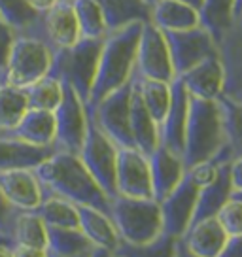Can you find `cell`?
<instances>
[{
    "label": "cell",
    "mask_w": 242,
    "mask_h": 257,
    "mask_svg": "<svg viewBox=\"0 0 242 257\" xmlns=\"http://www.w3.org/2000/svg\"><path fill=\"white\" fill-rule=\"evenodd\" d=\"M53 115H55V148L59 152L78 155L87 133V110L83 100L68 83H63V98L53 110Z\"/></svg>",
    "instance_id": "cell-9"
},
{
    "label": "cell",
    "mask_w": 242,
    "mask_h": 257,
    "mask_svg": "<svg viewBox=\"0 0 242 257\" xmlns=\"http://www.w3.org/2000/svg\"><path fill=\"white\" fill-rule=\"evenodd\" d=\"M31 6H33L36 12H40V14H44V12H48L51 6H55L59 0H27Z\"/></svg>",
    "instance_id": "cell-46"
},
{
    "label": "cell",
    "mask_w": 242,
    "mask_h": 257,
    "mask_svg": "<svg viewBox=\"0 0 242 257\" xmlns=\"http://www.w3.org/2000/svg\"><path fill=\"white\" fill-rule=\"evenodd\" d=\"M187 110H189V93L184 81L176 76L170 81L169 110H167L163 123L159 125V144L176 155H184Z\"/></svg>",
    "instance_id": "cell-14"
},
{
    "label": "cell",
    "mask_w": 242,
    "mask_h": 257,
    "mask_svg": "<svg viewBox=\"0 0 242 257\" xmlns=\"http://www.w3.org/2000/svg\"><path fill=\"white\" fill-rule=\"evenodd\" d=\"M218 257H242V234L240 236H229Z\"/></svg>",
    "instance_id": "cell-43"
},
{
    "label": "cell",
    "mask_w": 242,
    "mask_h": 257,
    "mask_svg": "<svg viewBox=\"0 0 242 257\" xmlns=\"http://www.w3.org/2000/svg\"><path fill=\"white\" fill-rule=\"evenodd\" d=\"M19 210H16L8 201L6 197L0 191V233L6 234L12 238V229H14V221H16V216Z\"/></svg>",
    "instance_id": "cell-42"
},
{
    "label": "cell",
    "mask_w": 242,
    "mask_h": 257,
    "mask_svg": "<svg viewBox=\"0 0 242 257\" xmlns=\"http://www.w3.org/2000/svg\"><path fill=\"white\" fill-rule=\"evenodd\" d=\"M131 91H133V78L125 85L108 93L93 110L85 108L93 115L98 128L117 148H135L131 133Z\"/></svg>",
    "instance_id": "cell-8"
},
{
    "label": "cell",
    "mask_w": 242,
    "mask_h": 257,
    "mask_svg": "<svg viewBox=\"0 0 242 257\" xmlns=\"http://www.w3.org/2000/svg\"><path fill=\"white\" fill-rule=\"evenodd\" d=\"M0 191L16 210H36L44 189L31 169L0 170Z\"/></svg>",
    "instance_id": "cell-17"
},
{
    "label": "cell",
    "mask_w": 242,
    "mask_h": 257,
    "mask_svg": "<svg viewBox=\"0 0 242 257\" xmlns=\"http://www.w3.org/2000/svg\"><path fill=\"white\" fill-rule=\"evenodd\" d=\"M150 23L161 31H184L199 25V14L180 0H157L152 6Z\"/></svg>",
    "instance_id": "cell-29"
},
{
    "label": "cell",
    "mask_w": 242,
    "mask_h": 257,
    "mask_svg": "<svg viewBox=\"0 0 242 257\" xmlns=\"http://www.w3.org/2000/svg\"><path fill=\"white\" fill-rule=\"evenodd\" d=\"M104 38H80L74 46L53 51L49 76L68 83L87 104L97 76L98 59Z\"/></svg>",
    "instance_id": "cell-4"
},
{
    "label": "cell",
    "mask_w": 242,
    "mask_h": 257,
    "mask_svg": "<svg viewBox=\"0 0 242 257\" xmlns=\"http://www.w3.org/2000/svg\"><path fill=\"white\" fill-rule=\"evenodd\" d=\"M33 170L42 184L44 195H57L74 204L93 206L108 214L110 199L85 169L80 155L57 150L49 159Z\"/></svg>",
    "instance_id": "cell-1"
},
{
    "label": "cell",
    "mask_w": 242,
    "mask_h": 257,
    "mask_svg": "<svg viewBox=\"0 0 242 257\" xmlns=\"http://www.w3.org/2000/svg\"><path fill=\"white\" fill-rule=\"evenodd\" d=\"M240 16H242V14H240Z\"/></svg>",
    "instance_id": "cell-57"
},
{
    "label": "cell",
    "mask_w": 242,
    "mask_h": 257,
    "mask_svg": "<svg viewBox=\"0 0 242 257\" xmlns=\"http://www.w3.org/2000/svg\"><path fill=\"white\" fill-rule=\"evenodd\" d=\"M218 169H219L218 163L208 159V161H201V163H197L193 167H189V169L186 170V174L189 176V180L201 189V187H206V185H210L216 180Z\"/></svg>",
    "instance_id": "cell-40"
},
{
    "label": "cell",
    "mask_w": 242,
    "mask_h": 257,
    "mask_svg": "<svg viewBox=\"0 0 242 257\" xmlns=\"http://www.w3.org/2000/svg\"><path fill=\"white\" fill-rule=\"evenodd\" d=\"M0 17L14 29L16 36H33L42 40V14L27 0H0Z\"/></svg>",
    "instance_id": "cell-28"
},
{
    "label": "cell",
    "mask_w": 242,
    "mask_h": 257,
    "mask_svg": "<svg viewBox=\"0 0 242 257\" xmlns=\"http://www.w3.org/2000/svg\"><path fill=\"white\" fill-rule=\"evenodd\" d=\"M163 34L169 46L176 76L187 72L197 63H201L202 59L218 53V44L201 25H195L184 31H163Z\"/></svg>",
    "instance_id": "cell-11"
},
{
    "label": "cell",
    "mask_w": 242,
    "mask_h": 257,
    "mask_svg": "<svg viewBox=\"0 0 242 257\" xmlns=\"http://www.w3.org/2000/svg\"><path fill=\"white\" fill-rule=\"evenodd\" d=\"M76 208H78L80 231L87 236L93 246L112 249V251L119 246L121 238L108 214L83 204H76Z\"/></svg>",
    "instance_id": "cell-25"
},
{
    "label": "cell",
    "mask_w": 242,
    "mask_h": 257,
    "mask_svg": "<svg viewBox=\"0 0 242 257\" xmlns=\"http://www.w3.org/2000/svg\"><path fill=\"white\" fill-rule=\"evenodd\" d=\"M46 227H65V229H80L78 208L76 204L57 195H44L38 208L34 210Z\"/></svg>",
    "instance_id": "cell-33"
},
{
    "label": "cell",
    "mask_w": 242,
    "mask_h": 257,
    "mask_svg": "<svg viewBox=\"0 0 242 257\" xmlns=\"http://www.w3.org/2000/svg\"><path fill=\"white\" fill-rule=\"evenodd\" d=\"M53 51L46 42L33 36H16L4 66V81L25 89L49 74Z\"/></svg>",
    "instance_id": "cell-6"
},
{
    "label": "cell",
    "mask_w": 242,
    "mask_h": 257,
    "mask_svg": "<svg viewBox=\"0 0 242 257\" xmlns=\"http://www.w3.org/2000/svg\"><path fill=\"white\" fill-rule=\"evenodd\" d=\"M14 257H49L48 249L42 248H29V246H17L14 244Z\"/></svg>",
    "instance_id": "cell-45"
},
{
    "label": "cell",
    "mask_w": 242,
    "mask_h": 257,
    "mask_svg": "<svg viewBox=\"0 0 242 257\" xmlns=\"http://www.w3.org/2000/svg\"><path fill=\"white\" fill-rule=\"evenodd\" d=\"M174 257H199V255H195L193 251L186 246V242L182 240V238H178L176 249H174Z\"/></svg>",
    "instance_id": "cell-47"
},
{
    "label": "cell",
    "mask_w": 242,
    "mask_h": 257,
    "mask_svg": "<svg viewBox=\"0 0 242 257\" xmlns=\"http://www.w3.org/2000/svg\"><path fill=\"white\" fill-rule=\"evenodd\" d=\"M81 38H104L108 34L102 10L97 0H72Z\"/></svg>",
    "instance_id": "cell-36"
},
{
    "label": "cell",
    "mask_w": 242,
    "mask_h": 257,
    "mask_svg": "<svg viewBox=\"0 0 242 257\" xmlns=\"http://www.w3.org/2000/svg\"><path fill=\"white\" fill-rule=\"evenodd\" d=\"M218 102L223 112V125H225V146L218 152L216 161L221 163H231L236 157H242V102L233 100L225 95L218 96Z\"/></svg>",
    "instance_id": "cell-26"
},
{
    "label": "cell",
    "mask_w": 242,
    "mask_h": 257,
    "mask_svg": "<svg viewBox=\"0 0 242 257\" xmlns=\"http://www.w3.org/2000/svg\"><path fill=\"white\" fill-rule=\"evenodd\" d=\"M87 257H115L112 249H106V248H98V246H93V249L89 251Z\"/></svg>",
    "instance_id": "cell-48"
},
{
    "label": "cell",
    "mask_w": 242,
    "mask_h": 257,
    "mask_svg": "<svg viewBox=\"0 0 242 257\" xmlns=\"http://www.w3.org/2000/svg\"><path fill=\"white\" fill-rule=\"evenodd\" d=\"M150 161V174H152V191L154 199L161 202L186 174V165L182 155H176L165 146H157L155 152L148 157Z\"/></svg>",
    "instance_id": "cell-19"
},
{
    "label": "cell",
    "mask_w": 242,
    "mask_h": 257,
    "mask_svg": "<svg viewBox=\"0 0 242 257\" xmlns=\"http://www.w3.org/2000/svg\"><path fill=\"white\" fill-rule=\"evenodd\" d=\"M242 14V0H236V16Z\"/></svg>",
    "instance_id": "cell-52"
},
{
    "label": "cell",
    "mask_w": 242,
    "mask_h": 257,
    "mask_svg": "<svg viewBox=\"0 0 242 257\" xmlns=\"http://www.w3.org/2000/svg\"><path fill=\"white\" fill-rule=\"evenodd\" d=\"M14 40H16L14 29L0 17V83H6V81H4V66H6L8 53H10V49H12Z\"/></svg>",
    "instance_id": "cell-41"
},
{
    "label": "cell",
    "mask_w": 242,
    "mask_h": 257,
    "mask_svg": "<svg viewBox=\"0 0 242 257\" xmlns=\"http://www.w3.org/2000/svg\"><path fill=\"white\" fill-rule=\"evenodd\" d=\"M108 32L119 31L133 23H150L152 6L144 0H97Z\"/></svg>",
    "instance_id": "cell-27"
},
{
    "label": "cell",
    "mask_w": 242,
    "mask_h": 257,
    "mask_svg": "<svg viewBox=\"0 0 242 257\" xmlns=\"http://www.w3.org/2000/svg\"><path fill=\"white\" fill-rule=\"evenodd\" d=\"M231 195H233V185H231V174H229V163H221L216 180L206 187L199 189L191 225L201 221V219L216 216L219 208L231 199Z\"/></svg>",
    "instance_id": "cell-24"
},
{
    "label": "cell",
    "mask_w": 242,
    "mask_h": 257,
    "mask_svg": "<svg viewBox=\"0 0 242 257\" xmlns=\"http://www.w3.org/2000/svg\"><path fill=\"white\" fill-rule=\"evenodd\" d=\"M12 240L17 246L48 248V227L34 210H19L12 229Z\"/></svg>",
    "instance_id": "cell-32"
},
{
    "label": "cell",
    "mask_w": 242,
    "mask_h": 257,
    "mask_svg": "<svg viewBox=\"0 0 242 257\" xmlns=\"http://www.w3.org/2000/svg\"><path fill=\"white\" fill-rule=\"evenodd\" d=\"M131 133H133L135 148L140 153H144L146 157H150L159 146V127L142 102L135 76H133V91H131Z\"/></svg>",
    "instance_id": "cell-21"
},
{
    "label": "cell",
    "mask_w": 242,
    "mask_h": 257,
    "mask_svg": "<svg viewBox=\"0 0 242 257\" xmlns=\"http://www.w3.org/2000/svg\"><path fill=\"white\" fill-rule=\"evenodd\" d=\"M144 2H146V4H150V6H154L157 0H144Z\"/></svg>",
    "instance_id": "cell-54"
},
{
    "label": "cell",
    "mask_w": 242,
    "mask_h": 257,
    "mask_svg": "<svg viewBox=\"0 0 242 257\" xmlns=\"http://www.w3.org/2000/svg\"><path fill=\"white\" fill-rule=\"evenodd\" d=\"M197 14H199V25L204 27L218 44L231 29L236 17V0H202Z\"/></svg>",
    "instance_id": "cell-30"
},
{
    "label": "cell",
    "mask_w": 242,
    "mask_h": 257,
    "mask_svg": "<svg viewBox=\"0 0 242 257\" xmlns=\"http://www.w3.org/2000/svg\"><path fill=\"white\" fill-rule=\"evenodd\" d=\"M135 78H137L138 93L142 96V102L148 108V112L152 113L157 127L163 123L167 110L170 104V83L157 80H148V78H140L135 70Z\"/></svg>",
    "instance_id": "cell-34"
},
{
    "label": "cell",
    "mask_w": 242,
    "mask_h": 257,
    "mask_svg": "<svg viewBox=\"0 0 242 257\" xmlns=\"http://www.w3.org/2000/svg\"><path fill=\"white\" fill-rule=\"evenodd\" d=\"M108 216L123 242L148 244L163 234L161 206L155 199L115 195L110 199Z\"/></svg>",
    "instance_id": "cell-5"
},
{
    "label": "cell",
    "mask_w": 242,
    "mask_h": 257,
    "mask_svg": "<svg viewBox=\"0 0 242 257\" xmlns=\"http://www.w3.org/2000/svg\"><path fill=\"white\" fill-rule=\"evenodd\" d=\"M216 219L223 227L227 236H240L242 234V201L231 197L229 201L219 208Z\"/></svg>",
    "instance_id": "cell-39"
},
{
    "label": "cell",
    "mask_w": 242,
    "mask_h": 257,
    "mask_svg": "<svg viewBox=\"0 0 242 257\" xmlns=\"http://www.w3.org/2000/svg\"><path fill=\"white\" fill-rule=\"evenodd\" d=\"M14 246H8V244H0V257H14V251H12Z\"/></svg>",
    "instance_id": "cell-49"
},
{
    "label": "cell",
    "mask_w": 242,
    "mask_h": 257,
    "mask_svg": "<svg viewBox=\"0 0 242 257\" xmlns=\"http://www.w3.org/2000/svg\"><path fill=\"white\" fill-rule=\"evenodd\" d=\"M87 255H89V253H87ZM87 255H80V257H87ZM49 257H51V255H49Z\"/></svg>",
    "instance_id": "cell-55"
},
{
    "label": "cell",
    "mask_w": 242,
    "mask_h": 257,
    "mask_svg": "<svg viewBox=\"0 0 242 257\" xmlns=\"http://www.w3.org/2000/svg\"><path fill=\"white\" fill-rule=\"evenodd\" d=\"M197 197H199V187L189 180L187 174H184L182 182L159 202L163 217V233L170 234L174 238L184 236L193 219Z\"/></svg>",
    "instance_id": "cell-13"
},
{
    "label": "cell",
    "mask_w": 242,
    "mask_h": 257,
    "mask_svg": "<svg viewBox=\"0 0 242 257\" xmlns=\"http://www.w3.org/2000/svg\"><path fill=\"white\" fill-rule=\"evenodd\" d=\"M180 2H184V4H187V6H191L195 10H199L202 4V0H180Z\"/></svg>",
    "instance_id": "cell-50"
},
{
    "label": "cell",
    "mask_w": 242,
    "mask_h": 257,
    "mask_svg": "<svg viewBox=\"0 0 242 257\" xmlns=\"http://www.w3.org/2000/svg\"><path fill=\"white\" fill-rule=\"evenodd\" d=\"M80 159L91 176L97 180L100 189L108 199L117 195L115 187V165H117V146L98 128L93 115L87 112V133L80 150Z\"/></svg>",
    "instance_id": "cell-7"
},
{
    "label": "cell",
    "mask_w": 242,
    "mask_h": 257,
    "mask_svg": "<svg viewBox=\"0 0 242 257\" xmlns=\"http://www.w3.org/2000/svg\"><path fill=\"white\" fill-rule=\"evenodd\" d=\"M218 51L225 70L221 95L242 102V16L234 17L231 29L218 42Z\"/></svg>",
    "instance_id": "cell-16"
},
{
    "label": "cell",
    "mask_w": 242,
    "mask_h": 257,
    "mask_svg": "<svg viewBox=\"0 0 242 257\" xmlns=\"http://www.w3.org/2000/svg\"><path fill=\"white\" fill-rule=\"evenodd\" d=\"M2 137L17 138L34 146H55V115L49 110L29 108L16 127Z\"/></svg>",
    "instance_id": "cell-22"
},
{
    "label": "cell",
    "mask_w": 242,
    "mask_h": 257,
    "mask_svg": "<svg viewBox=\"0 0 242 257\" xmlns=\"http://www.w3.org/2000/svg\"><path fill=\"white\" fill-rule=\"evenodd\" d=\"M80 38V27L72 2L59 0L55 6L42 14V40L51 48V51L70 48Z\"/></svg>",
    "instance_id": "cell-15"
},
{
    "label": "cell",
    "mask_w": 242,
    "mask_h": 257,
    "mask_svg": "<svg viewBox=\"0 0 242 257\" xmlns=\"http://www.w3.org/2000/svg\"><path fill=\"white\" fill-rule=\"evenodd\" d=\"M68 2H72V0H68Z\"/></svg>",
    "instance_id": "cell-56"
},
{
    "label": "cell",
    "mask_w": 242,
    "mask_h": 257,
    "mask_svg": "<svg viewBox=\"0 0 242 257\" xmlns=\"http://www.w3.org/2000/svg\"><path fill=\"white\" fill-rule=\"evenodd\" d=\"M115 187L117 195L135 199H154L150 161L137 148H117Z\"/></svg>",
    "instance_id": "cell-12"
},
{
    "label": "cell",
    "mask_w": 242,
    "mask_h": 257,
    "mask_svg": "<svg viewBox=\"0 0 242 257\" xmlns=\"http://www.w3.org/2000/svg\"><path fill=\"white\" fill-rule=\"evenodd\" d=\"M231 197H234V199H238V201H242V191H234Z\"/></svg>",
    "instance_id": "cell-53"
},
{
    "label": "cell",
    "mask_w": 242,
    "mask_h": 257,
    "mask_svg": "<svg viewBox=\"0 0 242 257\" xmlns=\"http://www.w3.org/2000/svg\"><path fill=\"white\" fill-rule=\"evenodd\" d=\"M55 152V146H34L17 138L0 137V170H33Z\"/></svg>",
    "instance_id": "cell-20"
},
{
    "label": "cell",
    "mask_w": 242,
    "mask_h": 257,
    "mask_svg": "<svg viewBox=\"0 0 242 257\" xmlns=\"http://www.w3.org/2000/svg\"><path fill=\"white\" fill-rule=\"evenodd\" d=\"M0 244H8V246H14V240H12L10 236H6V234L0 233Z\"/></svg>",
    "instance_id": "cell-51"
},
{
    "label": "cell",
    "mask_w": 242,
    "mask_h": 257,
    "mask_svg": "<svg viewBox=\"0 0 242 257\" xmlns=\"http://www.w3.org/2000/svg\"><path fill=\"white\" fill-rule=\"evenodd\" d=\"M115 257H117V255H115Z\"/></svg>",
    "instance_id": "cell-58"
},
{
    "label": "cell",
    "mask_w": 242,
    "mask_h": 257,
    "mask_svg": "<svg viewBox=\"0 0 242 257\" xmlns=\"http://www.w3.org/2000/svg\"><path fill=\"white\" fill-rule=\"evenodd\" d=\"M137 74L140 78L165 83H170L176 78L165 34L154 23H144L140 29L137 48Z\"/></svg>",
    "instance_id": "cell-10"
},
{
    "label": "cell",
    "mask_w": 242,
    "mask_h": 257,
    "mask_svg": "<svg viewBox=\"0 0 242 257\" xmlns=\"http://www.w3.org/2000/svg\"><path fill=\"white\" fill-rule=\"evenodd\" d=\"M225 146L223 112L216 100L189 96L186 138H184V165L186 170L201 161L216 157Z\"/></svg>",
    "instance_id": "cell-3"
},
{
    "label": "cell",
    "mask_w": 242,
    "mask_h": 257,
    "mask_svg": "<svg viewBox=\"0 0 242 257\" xmlns=\"http://www.w3.org/2000/svg\"><path fill=\"white\" fill-rule=\"evenodd\" d=\"M180 238L186 242V246L193 251L195 255L218 257L229 236L214 216L189 225L184 236H180Z\"/></svg>",
    "instance_id": "cell-23"
},
{
    "label": "cell",
    "mask_w": 242,
    "mask_h": 257,
    "mask_svg": "<svg viewBox=\"0 0 242 257\" xmlns=\"http://www.w3.org/2000/svg\"><path fill=\"white\" fill-rule=\"evenodd\" d=\"M229 174H231L233 193L242 191V157H236L229 163Z\"/></svg>",
    "instance_id": "cell-44"
},
{
    "label": "cell",
    "mask_w": 242,
    "mask_h": 257,
    "mask_svg": "<svg viewBox=\"0 0 242 257\" xmlns=\"http://www.w3.org/2000/svg\"><path fill=\"white\" fill-rule=\"evenodd\" d=\"M144 23H133L108 32L102 42L97 76L85 108L93 110L108 93L125 85L137 70V48Z\"/></svg>",
    "instance_id": "cell-2"
},
{
    "label": "cell",
    "mask_w": 242,
    "mask_h": 257,
    "mask_svg": "<svg viewBox=\"0 0 242 257\" xmlns=\"http://www.w3.org/2000/svg\"><path fill=\"white\" fill-rule=\"evenodd\" d=\"M176 240L178 238L165 233L148 244H129L121 240L113 253L117 257H174Z\"/></svg>",
    "instance_id": "cell-38"
},
{
    "label": "cell",
    "mask_w": 242,
    "mask_h": 257,
    "mask_svg": "<svg viewBox=\"0 0 242 257\" xmlns=\"http://www.w3.org/2000/svg\"><path fill=\"white\" fill-rule=\"evenodd\" d=\"M29 110L25 89L0 83V137L14 128Z\"/></svg>",
    "instance_id": "cell-35"
},
{
    "label": "cell",
    "mask_w": 242,
    "mask_h": 257,
    "mask_svg": "<svg viewBox=\"0 0 242 257\" xmlns=\"http://www.w3.org/2000/svg\"><path fill=\"white\" fill-rule=\"evenodd\" d=\"M25 95H27L29 108L53 112L59 106V102H61V98H63V83L48 74L42 80L27 85L25 87Z\"/></svg>",
    "instance_id": "cell-37"
},
{
    "label": "cell",
    "mask_w": 242,
    "mask_h": 257,
    "mask_svg": "<svg viewBox=\"0 0 242 257\" xmlns=\"http://www.w3.org/2000/svg\"><path fill=\"white\" fill-rule=\"evenodd\" d=\"M48 253L51 257H80L87 255L93 244L80 229L48 227Z\"/></svg>",
    "instance_id": "cell-31"
},
{
    "label": "cell",
    "mask_w": 242,
    "mask_h": 257,
    "mask_svg": "<svg viewBox=\"0 0 242 257\" xmlns=\"http://www.w3.org/2000/svg\"><path fill=\"white\" fill-rule=\"evenodd\" d=\"M178 78L184 81L189 96L216 100L223 93V83H225V70L219 59V51L216 55L202 59L201 63H197L187 72L180 74Z\"/></svg>",
    "instance_id": "cell-18"
}]
</instances>
